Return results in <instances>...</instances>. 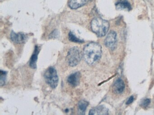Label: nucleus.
<instances>
[{"label": "nucleus", "instance_id": "obj_13", "mask_svg": "<svg viewBox=\"0 0 154 115\" xmlns=\"http://www.w3.org/2000/svg\"><path fill=\"white\" fill-rule=\"evenodd\" d=\"M89 105V102L86 101L81 100L78 104V111L79 114L84 115L87 107Z\"/></svg>", "mask_w": 154, "mask_h": 115}, {"label": "nucleus", "instance_id": "obj_2", "mask_svg": "<svg viewBox=\"0 0 154 115\" xmlns=\"http://www.w3.org/2000/svg\"><path fill=\"white\" fill-rule=\"evenodd\" d=\"M92 30L99 37L106 35L109 28V23L107 20L101 18L94 19L91 22Z\"/></svg>", "mask_w": 154, "mask_h": 115}, {"label": "nucleus", "instance_id": "obj_6", "mask_svg": "<svg viewBox=\"0 0 154 115\" xmlns=\"http://www.w3.org/2000/svg\"><path fill=\"white\" fill-rule=\"evenodd\" d=\"M81 77V73L79 72H75L68 76L67 79V82L73 87H76L80 84Z\"/></svg>", "mask_w": 154, "mask_h": 115}, {"label": "nucleus", "instance_id": "obj_4", "mask_svg": "<svg viewBox=\"0 0 154 115\" xmlns=\"http://www.w3.org/2000/svg\"><path fill=\"white\" fill-rule=\"evenodd\" d=\"M45 80L48 84L53 89H55L58 85V76L57 72L54 67H50L46 71L44 75Z\"/></svg>", "mask_w": 154, "mask_h": 115}, {"label": "nucleus", "instance_id": "obj_8", "mask_svg": "<svg viewBox=\"0 0 154 115\" xmlns=\"http://www.w3.org/2000/svg\"><path fill=\"white\" fill-rule=\"evenodd\" d=\"M108 109L103 106L94 108L90 110L89 115H108Z\"/></svg>", "mask_w": 154, "mask_h": 115}, {"label": "nucleus", "instance_id": "obj_12", "mask_svg": "<svg viewBox=\"0 0 154 115\" xmlns=\"http://www.w3.org/2000/svg\"><path fill=\"white\" fill-rule=\"evenodd\" d=\"M116 7L118 10H130L131 9V5L127 0H119L116 4Z\"/></svg>", "mask_w": 154, "mask_h": 115}, {"label": "nucleus", "instance_id": "obj_5", "mask_svg": "<svg viewBox=\"0 0 154 115\" xmlns=\"http://www.w3.org/2000/svg\"><path fill=\"white\" fill-rule=\"evenodd\" d=\"M104 44L110 49L113 50L116 48L117 45V34L114 31H111L107 35Z\"/></svg>", "mask_w": 154, "mask_h": 115}, {"label": "nucleus", "instance_id": "obj_7", "mask_svg": "<svg viewBox=\"0 0 154 115\" xmlns=\"http://www.w3.org/2000/svg\"><path fill=\"white\" fill-rule=\"evenodd\" d=\"M11 40L17 44L25 43L27 39V37L25 34L22 33H17L12 31L11 34Z\"/></svg>", "mask_w": 154, "mask_h": 115}, {"label": "nucleus", "instance_id": "obj_14", "mask_svg": "<svg viewBox=\"0 0 154 115\" xmlns=\"http://www.w3.org/2000/svg\"><path fill=\"white\" fill-rule=\"evenodd\" d=\"M69 39L70 41L75 43H82L84 42V40L77 38L72 32H70L69 33Z\"/></svg>", "mask_w": 154, "mask_h": 115}, {"label": "nucleus", "instance_id": "obj_1", "mask_svg": "<svg viewBox=\"0 0 154 115\" xmlns=\"http://www.w3.org/2000/svg\"><path fill=\"white\" fill-rule=\"evenodd\" d=\"M83 55L87 63L91 65L94 64L101 57V46L95 42L89 43L84 49Z\"/></svg>", "mask_w": 154, "mask_h": 115}, {"label": "nucleus", "instance_id": "obj_9", "mask_svg": "<svg viewBox=\"0 0 154 115\" xmlns=\"http://www.w3.org/2000/svg\"><path fill=\"white\" fill-rule=\"evenodd\" d=\"M89 0H70L68 5L72 9H78L85 5L89 1Z\"/></svg>", "mask_w": 154, "mask_h": 115}, {"label": "nucleus", "instance_id": "obj_15", "mask_svg": "<svg viewBox=\"0 0 154 115\" xmlns=\"http://www.w3.org/2000/svg\"><path fill=\"white\" fill-rule=\"evenodd\" d=\"M7 73H8L7 72L2 71V70L1 71V85L2 86L4 85L6 82Z\"/></svg>", "mask_w": 154, "mask_h": 115}, {"label": "nucleus", "instance_id": "obj_11", "mask_svg": "<svg viewBox=\"0 0 154 115\" xmlns=\"http://www.w3.org/2000/svg\"><path fill=\"white\" fill-rule=\"evenodd\" d=\"M39 52V48L37 46H36L35 47L34 53L30 58L29 61V66L31 68L33 69H35L37 67V61L38 56Z\"/></svg>", "mask_w": 154, "mask_h": 115}, {"label": "nucleus", "instance_id": "obj_17", "mask_svg": "<svg viewBox=\"0 0 154 115\" xmlns=\"http://www.w3.org/2000/svg\"><path fill=\"white\" fill-rule=\"evenodd\" d=\"M133 101H134V97L133 96H131L127 101V102H126V104L129 105L133 102Z\"/></svg>", "mask_w": 154, "mask_h": 115}, {"label": "nucleus", "instance_id": "obj_16", "mask_svg": "<svg viewBox=\"0 0 154 115\" xmlns=\"http://www.w3.org/2000/svg\"><path fill=\"white\" fill-rule=\"evenodd\" d=\"M150 103V100L149 99H146L143 100L142 102L140 103V106L142 108H146L149 105Z\"/></svg>", "mask_w": 154, "mask_h": 115}, {"label": "nucleus", "instance_id": "obj_3", "mask_svg": "<svg viewBox=\"0 0 154 115\" xmlns=\"http://www.w3.org/2000/svg\"><path fill=\"white\" fill-rule=\"evenodd\" d=\"M83 54L80 49L74 47L70 49L66 56V61L68 65L71 66L77 65L82 60Z\"/></svg>", "mask_w": 154, "mask_h": 115}, {"label": "nucleus", "instance_id": "obj_10", "mask_svg": "<svg viewBox=\"0 0 154 115\" xmlns=\"http://www.w3.org/2000/svg\"><path fill=\"white\" fill-rule=\"evenodd\" d=\"M125 89V84L121 79L116 80L113 85L114 91L117 93H121Z\"/></svg>", "mask_w": 154, "mask_h": 115}]
</instances>
